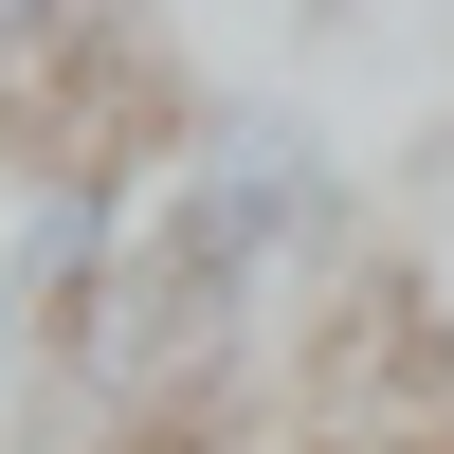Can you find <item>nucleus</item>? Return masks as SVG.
Segmentation results:
<instances>
[{
  "instance_id": "f257e3e1",
  "label": "nucleus",
  "mask_w": 454,
  "mask_h": 454,
  "mask_svg": "<svg viewBox=\"0 0 454 454\" xmlns=\"http://www.w3.org/2000/svg\"><path fill=\"white\" fill-rule=\"evenodd\" d=\"M309 237H327V145H309V128H273V109H218L200 164L164 182V218L109 254L91 346L128 364V382H182V364H218V327H237Z\"/></svg>"
}]
</instances>
